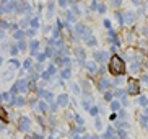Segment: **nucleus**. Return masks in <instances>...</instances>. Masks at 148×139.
I'll use <instances>...</instances> for the list:
<instances>
[{
    "mask_svg": "<svg viewBox=\"0 0 148 139\" xmlns=\"http://www.w3.org/2000/svg\"><path fill=\"white\" fill-rule=\"evenodd\" d=\"M109 69H111V72H112L114 75H121V74H124V70H125V64H124V61H122L119 56H112Z\"/></svg>",
    "mask_w": 148,
    "mask_h": 139,
    "instance_id": "obj_1",
    "label": "nucleus"
},
{
    "mask_svg": "<svg viewBox=\"0 0 148 139\" xmlns=\"http://www.w3.org/2000/svg\"><path fill=\"white\" fill-rule=\"evenodd\" d=\"M129 87H130V93H138V83L135 82V80L129 82Z\"/></svg>",
    "mask_w": 148,
    "mask_h": 139,
    "instance_id": "obj_2",
    "label": "nucleus"
},
{
    "mask_svg": "<svg viewBox=\"0 0 148 139\" xmlns=\"http://www.w3.org/2000/svg\"><path fill=\"white\" fill-rule=\"evenodd\" d=\"M0 116H2V120H5V121H7V116H5V111L2 108H0Z\"/></svg>",
    "mask_w": 148,
    "mask_h": 139,
    "instance_id": "obj_3",
    "label": "nucleus"
}]
</instances>
